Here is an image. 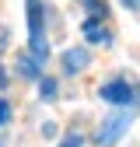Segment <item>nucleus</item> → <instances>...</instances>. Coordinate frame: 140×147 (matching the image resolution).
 <instances>
[{
	"label": "nucleus",
	"mask_w": 140,
	"mask_h": 147,
	"mask_svg": "<svg viewBox=\"0 0 140 147\" xmlns=\"http://www.w3.org/2000/svg\"><path fill=\"white\" fill-rule=\"evenodd\" d=\"M28 7V56L35 63L49 60V42H46V7L42 0H25Z\"/></svg>",
	"instance_id": "obj_1"
},
{
	"label": "nucleus",
	"mask_w": 140,
	"mask_h": 147,
	"mask_svg": "<svg viewBox=\"0 0 140 147\" xmlns=\"http://www.w3.org/2000/svg\"><path fill=\"white\" fill-rule=\"evenodd\" d=\"M98 98L102 102H112V105H122V109H137L140 105V88L130 84L126 77H116V81H105L98 88Z\"/></svg>",
	"instance_id": "obj_2"
},
{
	"label": "nucleus",
	"mask_w": 140,
	"mask_h": 147,
	"mask_svg": "<svg viewBox=\"0 0 140 147\" xmlns=\"http://www.w3.org/2000/svg\"><path fill=\"white\" fill-rule=\"evenodd\" d=\"M130 123H133V109H119V112H112L109 119L102 123V130L95 133V140H98V147H109V144H116L122 133L130 130Z\"/></svg>",
	"instance_id": "obj_3"
},
{
	"label": "nucleus",
	"mask_w": 140,
	"mask_h": 147,
	"mask_svg": "<svg viewBox=\"0 0 140 147\" xmlns=\"http://www.w3.org/2000/svg\"><path fill=\"white\" fill-rule=\"evenodd\" d=\"M88 49H81V46H74V49H63V56H60V63H63V70L67 74H81L84 67H88Z\"/></svg>",
	"instance_id": "obj_4"
},
{
	"label": "nucleus",
	"mask_w": 140,
	"mask_h": 147,
	"mask_svg": "<svg viewBox=\"0 0 140 147\" xmlns=\"http://www.w3.org/2000/svg\"><path fill=\"white\" fill-rule=\"evenodd\" d=\"M81 32H84V39H88V42H95V46H109V42H112V32L105 28L102 21H95V18H88Z\"/></svg>",
	"instance_id": "obj_5"
},
{
	"label": "nucleus",
	"mask_w": 140,
	"mask_h": 147,
	"mask_svg": "<svg viewBox=\"0 0 140 147\" xmlns=\"http://www.w3.org/2000/svg\"><path fill=\"white\" fill-rule=\"evenodd\" d=\"M18 70H21V77H39V63H35L28 53H21V56H18Z\"/></svg>",
	"instance_id": "obj_6"
},
{
	"label": "nucleus",
	"mask_w": 140,
	"mask_h": 147,
	"mask_svg": "<svg viewBox=\"0 0 140 147\" xmlns=\"http://www.w3.org/2000/svg\"><path fill=\"white\" fill-rule=\"evenodd\" d=\"M39 91H42L46 102H52V98H56V81H52V77H39Z\"/></svg>",
	"instance_id": "obj_7"
},
{
	"label": "nucleus",
	"mask_w": 140,
	"mask_h": 147,
	"mask_svg": "<svg viewBox=\"0 0 140 147\" xmlns=\"http://www.w3.org/2000/svg\"><path fill=\"white\" fill-rule=\"evenodd\" d=\"M88 11H91V18H95V21L109 14V7H105V0H88Z\"/></svg>",
	"instance_id": "obj_8"
},
{
	"label": "nucleus",
	"mask_w": 140,
	"mask_h": 147,
	"mask_svg": "<svg viewBox=\"0 0 140 147\" xmlns=\"http://www.w3.org/2000/svg\"><path fill=\"white\" fill-rule=\"evenodd\" d=\"M7 119H11V105H7V102H4V98H0V126H4V123H7Z\"/></svg>",
	"instance_id": "obj_9"
},
{
	"label": "nucleus",
	"mask_w": 140,
	"mask_h": 147,
	"mask_svg": "<svg viewBox=\"0 0 140 147\" xmlns=\"http://www.w3.org/2000/svg\"><path fill=\"white\" fill-rule=\"evenodd\" d=\"M60 147H81V133H70V137H67Z\"/></svg>",
	"instance_id": "obj_10"
},
{
	"label": "nucleus",
	"mask_w": 140,
	"mask_h": 147,
	"mask_svg": "<svg viewBox=\"0 0 140 147\" xmlns=\"http://www.w3.org/2000/svg\"><path fill=\"white\" fill-rule=\"evenodd\" d=\"M7 84V74H4V67H0V88H4Z\"/></svg>",
	"instance_id": "obj_11"
},
{
	"label": "nucleus",
	"mask_w": 140,
	"mask_h": 147,
	"mask_svg": "<svg viewBox=\"0 0 140 147\" xmlns=\"http://www.w3.org/2000/svg\"><path fill=\"white\" fill-rule=\"evenodd\" d=\"M137 4H140V0H137Z\"/></svg>",
	"instance_id": "obj_12"
}]
</instances>
